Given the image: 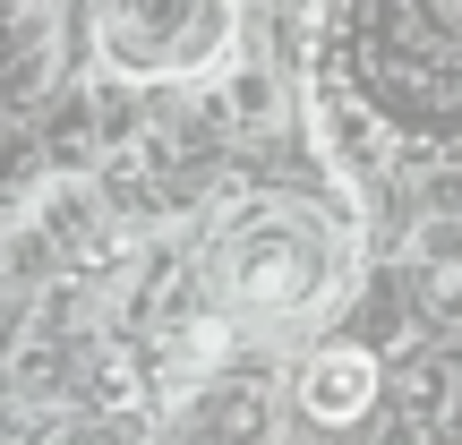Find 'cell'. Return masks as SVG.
I'll use <instances>...</instances> for the list:
<instances>
[{
    "instance_id": "1",
    "label": "cell",
    "mask_w": 462,
    "mask_h": 445,
    "mask_svg": "<svg viewBox=\"0 0 462 445\" xmlns=\"http://www.w3.org/2000/svg\"><path fill=\"white\" fill-rule=\"evenodd\" d=\"M215 283H223L231 309H248V317H300V309L326 300L334 248H326V231L309 215H291V206H248L215 240Z\"/></svg>"
},
{
    "instance_id": "2",
    "label": "cell",
    "mask_w": 462,
    "mask_h": 445,
    "mask_svg": "<svg viewBox=\"0 0 462 445\" xmlns=\"http://www.w3.org/2000/svg\"><path fill=\"white\" fill-rule=\"evenodd\" d=\"M231 0H95V51L120 78H198L231 51Z\"/></svg>"
},
{
    "instance_id": "3",
    "label": "cell",
    "mask_w": 462,
    "mask_h": 445,
    "mask_svg": "<svg viewBox=\"0 0 462 445\" xmlns=\"http://www.w3.org/2000/svg\"><path fill=\"white\" fill-rule=\"evenodd\" d=\"M300 412L317 420V429H351V420L377 403V360L368 351H351V343H334V351H317L309 368H300Z\"/></svg>"
},
{
    "instance_id": "4",
    "label": "cell",
    "mask_w": 462,
    "mask_h": 445,
    "mask_svg": "<svg viewBox=\"0 0 462 445\" xmlns=\"http://www.w3.org/2000/svg\"><path fill=\"white\" fill-rule=\"evenodd\" d=\"M198 445H265V394L257 385H215L198 403Z\"/></svg>"
},
{
    "instance_id": "5",
    "label": "cell",
    "mask_w": 462,
    "mask_h": 445,
    "mask_svg": "<svg viewBox=\"0 0 462 445\" xmlns=\"http://www.w3.org/2000/svg\"><path fill=\"white\" fill-rule=\"evenodd\" d=\"M189 368H215L223 360V351H231V326H223V317H198V326H189Z\"/></svg>"
},
{
    "instance_id": "6",
    "label": "cell",
    "mask_w": 462,
    "mask_h": 445,
    "mask_svg": "<svg viewBox=\"0 0 462 445\" xmlns=\"http://www.w3.org/2000/svg\"><path fill=\"white\" fill-rule=\"evenodd\" d=\"M429 9H437V17H446V26H462V0H429Z\"/></svg>"
}]
</instances>
